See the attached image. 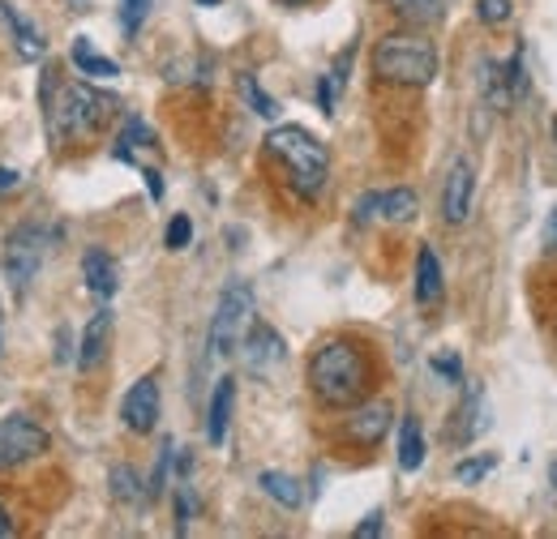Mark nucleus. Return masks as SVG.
I'll return each instance as SVG.
<instances>
[{"mask_svg":"<svg viewBox=\"0 0 557 539\" xmlns=\"http://www.w3.org/2000/svg\"><path fill=\"white\" fill-rule=\"evenodd\" d=\"M373 386V360L364 351V342L356 338H326L313 355H309V390L322 406H356L364 403Z\"/></svg>","mask_w":557,"mask_h":539,"instance_id":"obj_1","label":"nucleus"},{"mask_svg":"<svg viewBox=\"0 0 557 539\" xmlns=\"http://www.w3.org/2000/svg\"><path fill=\"white\" fill-rule=\"evenodd\" d=\"M44 125L57 146H77L86 137H95L108 116L116 112V99L95 90V86H82V82H65L57 73L44 77Z\"/></svg>","mask_w":557,"mask_h":539,"instance_id":"obj_2","label":"nucleus"},{"mask_svg":"<svg viewBox=\"0 0 557 539\" xmlns=\"http://www.w3.org/2000/svg\"><path fill=\"white\" fill-rule=\"evenodd\" d=\"M267 154H271L275 163H283L292 189H296L305 202H313V198L326 189L331 154H326V146L309 134V129H300V125L271 129V134H267Z\"/></svg>","mask_w":557,"mask_h":539,"instance_id":"obj_3","label":"nucleus"},{"mask_svg":"<svg viewBox=\"0 0 557 539\" xmlns=\"http://www.w3.org/2000/svg\"><path fill=\"white\" fill-rule=\"evenodd\" d=\"M437 48L424 39V35H408V30H395L386 39H377L373 48V73L391 86H429L437 77Z\"/></svg>","mask_w":557,"mask_h":539,"instance_id":"obj_4","label":"nucleus"},{"mask_svg":"<svg viewBox=\"0 0 557 539\" xmlns=\"http://www.w3.org/2000/svg\"><path fill=\"white\" fill-rule=\"evenodd\" d=\"M249 326H253V291H249V283H227L214 304V317H210V355L227 360L232 351H240Z\"/></svg>","mask_w":557,"mask_h":539,"instance_id":"obj_5","label":"nucleus"},{"mask_svg":"<svg viewBox=\"0 0 557 539\" xmlns=\"http://www.w3.org/2000/svg\"><path fill=\"white\" fill-rule=\"evenodd\" d=\"M44 258H48V231L39 223L13 227L9 240H4V258H0V270L9 278V287L13 291H26L35 283L39 266H44Z\"/></svg>","mask_w":557,"mask_h":539,"instance_id":"obj_6","label":"nucleus"},{"mask_svg":"<svg viewBox=\"0 0 557 539\" xmlns=\"http://www.w3.org/2000/svg\"><path fill=\"white\" fill-rule=\"evenodd\" d=\"M52 450L48 428H39L30 415H4L0 419V472H17Z\"/></svg>","mask_w":557,"mask_h":539,"instance_id":"obj_7","label":"nucleus"},{"mask_svg":"<svg viewBox=\"0 0 557 539\" xmlns=\"http://www.w3.org/2000/svg\"><path fill=\"white\" fill-rule=\"evenodd\" d=\"M472 193H476V172H472L468 159H455L450 172H446V189H442V214H446V223H455V227L468 223Z\"/></svg>","mask_w":557,"mask_h":539,"instance_id":"obj_8","label":"nucleus"},{"mask_svg":"<svg viewBox=\"0 0 557 539\" xmlns=\"http://www.w3.org/2000/svg\"><path fill=\"white\" fill-rule=\"evenodd\" d=\"M121 419L129 433H150L159 424V381L154 377H141L129 386V394L121 403Z\"/></svg>","mask_w":557,"mask_h":539,"instance_id":"obj_9","label":"nucleus"},{"mask_svg":"<svg viewBox=\"0 0 557 539\" xmlns=\"http://www.w3.org/2000/svg\"><path fill=\"white\" fill-rule=\"evenodd\" d=\"M386 428H391V403H356L348 419H344V433H348L351 446H377L382 437H386Z\"/></svg>","mask_w":557,"mask_h":539,"instance_id":"obj_10","label":"nucleus"},{"mask_svg":"<svg viewBox=\"0 0 557 539\" xmlns=\"http://www.w3.org/2000/svg\"><path fill=\"white\" fill-rule=\"evenodd\" d=\"M245 364L253 368V373H275L278 364H283V355H287V347H283V338L271 330V326H249V335H245Z\"/></svg>","mask_w":557,"mask_h":539,"instance_id":"obj_11","label":"nucleus"},{"mask_svg":"<svg viewBox=\"0 0 557 539\" xmlns=\"http://www.w3.org/2000/svg\"><path fill=\"white\" fill-rule=\"evenodd\" d=\"M0 26H4V35L13 39V52L22 57V61H39L44 52H48V43H44V35H39V26H30L9 0H0Z\"/></svg>","mask_w":557,"mask_h":539,"instance_id":"obj_12","label":"nucleus"},{"mask_svg":"<svg viewBox=\"0 0 557 539\" xmlns=\"http://www.w3.org/2000/svg\"><path fill=\"white\" fill-rule=\"evenodd\" d=\"M108 338H112V313L99 309V313L86 322V330H82V347H77V368H82V373H95V368L103 364Z\"/></svg>","mask_w":557,"mask_h":539,"instance_id":"obj_13","label":"nucleus"},{"mask_svg":"<svg viewBox=\"0 0 557 539\" xmlns=\"http://www.w3.org/2000/svg\"><path fill=\"white\" fill-rule=\"evenodd\" d=\"M82 278H86L90 296L112 300V296H116V287H121L116 258H112V253H103V249H86V258H82Z\"/></svg>","mask_w":557,"mask_h":539,"instance_id":"obj_14","label":"nucleus"},{"mask_svg":"<svg viewBox=\"0 0 557 539\" xmlns=\"http://www.w3.org/2000/svg\"><path fill=\"white\" fill-rule=\"evenodd\" d=\"M232 406H236V381H232V377H219V386H214V394H210V415H207L210 446H223V441H227Z\"/></svg>","mask_w":557,"mask_h":539,"instance_id":"obj_15","label":"nucleus"},{"mask_svg":"<svg viewBox=\"0 0 557 539\" xmlns=\"http://www.w3.org/2000/svg\"><path fill=\"white\" fill-rule=\"evenodd\" d=\"M417 300L420 304H437L442 300V262H437V253L429 245L417 253Z\"/></svg>","mask_w":557,"mask_h":539,"instance_id":"obj_16","label":"nucleus"},{"mask_svg":"<svg viewBox=\"0 0 557 539\" xmlns=\"http://www.w3.org/2000/svg\"><path fill=\"white\" fill-rule=\"evenodd\" d=\"M70 61L82 68L86 77H116V73H121V68H116V61H108L103 52H95V43H90L86 35H82V39H73Z\"/></svg>","mask_w":557,"mask_h":539,"instance_id":"obj_17","label":"nucleus"},{"mask_svg":"<svg viewBox=\"0 0 557 539\" xmlns=\"http://www.w3.org/2000/svg\"><path fill=\"white\" fill-rule=\"evenodd\" d=\"M424 463V433H420L417 415H404V428H399V467L404 472H420Z\"/></svg>","mask_w":557,"mask_h":539,"instance_id":"obj_18","label":"nucleus"},{"mask_svg":"<svg viewBox=\"0 0 557 539\" xmlns=\"http://www.w3.org/2000/svg\"><path fill=\"white\" fill-rule=\"evenodd\" d=\"M377 218L386 223H412L417 218V193L412 189H391L377 198Z\"/></svg>","mask_w":557,"mask_h":539,"instance_id":"obj_19","label":"nucleus"},{"mask_svg":"<svg viewBox=\"0 0 557 539\" xmlns=\"http://www.w3.org/2000/svg\"><path fill=\"white\" fill-rule=\"evenodd\" d=\"M258 484H262V492H267V497H275L283 510H296V505L305 501L300 484H296L292 475H283V472H262V475H258Z\"/></svg>","mask_w":557,"mask_h":539,"instance_id":"obj_20","label":"nucleus"},{"mask_svg":"<svg viewBox=\"0 0 557 539\" xmlns=\"http://www.w3.org/2000/svg\"><path fill=\"white\" fill-rule=\"evenodd\" d=\"M450 0H391V9L404 17V22H417V26H429L446 13Z\"/></svg>","mask_w":557,"mask_h":539,"instance_id":"obj_21","label":"nucleus"},{"mask_svg":"<svg viewBox=\"0 0 557 539\" xmlns=\"http://www.w3.org/2000/svg\"><path fill=\"white\" fill-rule=\"evenodd\" d=\"M236 86H240V95H245V103H249V108H253L258 116H267V121H275V116H278V103H275V99H271V95H267V90H262V86H258V77H253V73H240V82H236Z\"/></svg>","mask_w":557,"mask_h":539,"instance_id":"obj_22","label":"nucleus"},{"mask_svg":"<svg viewBox=\"0 0 557 539\" xmlns=\"http://www.w3.org/2000/svg\"><path fill=\"white\" fill-rule=\"evenodd\" d=\"M146 17H150V0H121V30H125V39L138 35Z\"/></svg>","mask_w":557,"mask_h":539,"instance_id":"obj_23","label":"nucleus"},{"mask_svg":"<svg viewBox=\"0 0 557 539\" xmlns=\"http://www.w3.org/2000/svg\"><path fill=\"white\" fill-rule=\"evenodd\" d=\"M510 13H515L510 0H476V17H481L485 26H506Z\"/></svg>","mask_w":557,"mask_h":539,"instance_id":"obj_24","label":"nucleus"},{"mask_svg":"<svg viewBox=\"0 0 557 539\" xmlns=\"http://www.w3.org/2000/svg\"><path fill=\"white\" fill-rule=\"evenodd\" d=\"M112 492H116L121 501H138L141 488H138V475H134V467H116V472H112Z\"/></svg>","mask_w":557,"mask_h":539,"instance_id":"obj_25","label":"nucleus"},{"mask_svg":"<svg viewBox=\"0 0 557 539\" xmlns=\"http://www.w3.org/2000/svg\"><path fill=\"white\" fill-rule=\"evenodd\" d=\"M189 240H194V223H189V214H176V218L168 223V249L181 253Z\"/></svg>","mask_w":557,"mask_h":539,"instance_id":"obj_26","label":"nucleus"},{"mask_svg":"<svg viewBox=\"0 0 557 539\" xmlns=\"http://www.w3.org/2000/svg\"><path fill=\"white\" fill-rule=\"evenodd\" d=\"M488 472H493V459H463V463L455 467V479H459V484H481Z\"/></svg>","mask_w":557,"mask_h":539,"instance_id":"obj_27","label":"nucleus"},{"mask_svg":"<svg viewBox=\"0 0 557 539\" xmlns=\"http://www.w3.org/2000/svg\"><path fill=\"white\" fill-rule=\"evenodd\" d=\"M433 373H442L450 386L463 381V364H459V355H437V360H433Z\"/></svg>","mask_w":557,"mask_h":539,"instance_id":"obj_28","label":"nucleus"},{"mask_svg":"<svg viewBox=\"0 0 557 539\" xmlns=\"http://www.w3.org/2000/svg\"><path fill=\"white\" fill-rule=\"evenodd\" d=\"M189 518H194V492L181 488V492H176V531H181V536L189 531Z\"/></svg>","mask_w":557,"mask_h":539,"instance_id":"obj_29","label":"nucleus"},{"mask_svg":"<svg viewBox=\"0 0 557 539\" xmlns=\"http://www.w3.org/2000/svg\"><path fill=\"white\" fill-rule=\"evenodd\" d=\"M335 95H339V86H335V77H331V73H326V77H322V82H318V108H322V112H326V116H331V112H335Z\"/></svg>","mask_w":557,"mask_h":539,"instance_id":"obj_30","label":"nucleus"},{"mask_svg":"<svg viewBox=\"0 0 557 539\" xmlns=\"http://www.w3.org/2000/svg\"><path fill=\"white\" fill-rule=\"evenodd\" d=\"M377 198H382V193H364V198L356 202V223H369V218H377Z\"/></svg>","mask_w":557,"mask_h":539,"instance_id":"obj_31","label":"nucleus"},{"mask_svg":"<svg viewBox=\"0 0 557 539\" xmlns=\"http://www.w3.org/2000/svg\"><path fill=\"white\" fill-rule=\"evenodd\" d=\"M13 189H22V172L0 167V198H4V193H13Z\"/></svg>","mask_w":557,"mask_h":539,"instance_id":"obj_32","label":"nucleus"},{"mask_svg":"<svg viewBox=\"0 0 557 539\" xmlns=\"http://www.w3.org/2000/svg\"><path fill=\"white\" fill-rule=\"evenodd\" d=\"M356 536L360 539H369V536H382V514H369L360 527H356Z\"/></svg>","mask_w":557,"mask_h":539,"instance_id":"obj_33","label":"nucleus"},{"mask_svg":"<svg viewBox=\"0 0 557 539\" xmlns=\"http://www.w3.org/2000/svg\"><path fill=\"white\" fill-rule=\"evenodd\" d=\"M545 249L557 253V205L549 210V218H545Z\"/></svg>","mask_w":557,"mask_h":539,"instance_id":"obj_34","label":"nucleus"},{"mask_svg":"<svg viewBox=\"0 0 557 539\" xmlns=\"http://www.w3.org/2000/svg\"><path fill=\"white\" fill-rule=\"evenodd\" d=\"M141 176H146V189H150V198L159 202V198H163V176H159V172H150V167H146Z\"/></svg>","mask_w":557,"mask_h":539,"instance_id":"obj_35","label":"nucleus"},{"mask_svg":"<svg viewBox=\"0 0 557 539\" xmlns=\"http://www.w3.org/2000/svg\"><path fill=\"white\" fill-rule=\"evenodd\" d=\"M9 531H13V518H9V510L0 505V536H9Z\"/></svg>","mask_w":557,"mask_h":539,"instance_id":"obj_36","label":"nucleus"},{"mask_svg":"<svg viewBox=\"0 0 557 539\" xmlns=\"http://www.w3.org/2000/svg\"><path fill=\"white\" fill-rule=\"evenodd\" d=\"M283 4H309V0H283Z\"/></svg>","mask_w":557,"mask_h":539,"instance_id":"obj_37","label":"nucleus"},{"mask_svg":"<svg viewBox=\"0 0 557 539\" xmlns=\"http://www.w3.org/2000/svg\"><path fill=\"white\" fill-rule=\"evenodd\" d=\"M198 4H207V9H210V4H219V0H198Z\"/></svg>","mask_w":557,"mask_h":539,"instance_id":"obj_38","label":"nucleus"},{"mask_svg":"<svg viewBox=\"0 0 557 539\" xmlns=\"http://www.w3.org/2000/svg\"><path fill=\"white\" fill-rule=\"evenodd\" d=\"M554 484H557V463H554Z\"/></svg>","mask_w":557,"mask_h":539,"instance_id":"obj_39","label":"nucleus"},{"mask_svg":"<svg viewBox=\"0 0 557 539\" xmlns=\"http://www.w3.org/2000/svg\"><path fill=\"white\" fill-rule=\"evenodd\" d=\"M554 137H557V121H554Z\"/></svg>","mask_w":557,"mask_h":539,"instance_id":"obj_40","label":"nucleus"}]
</instances>
